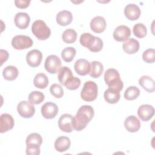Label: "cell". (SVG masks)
<instances>
[{"label":"cell","instance_id":"cell-1","mask_svg":"<svg viewBox=\"0 0 155 155\" xmlns=\"http://www.w3.org/2000/svg\"><path fill=\"white\" fill-rule=\"evenodd\" d=\"M94 112L93 108L90 105H82L77 111L73 118V127L76 131L84 130L87 124L93 118Z\"/></svg>","mask_w":155,"mask_h":155},{"label":"cell","instance_id":"cell-2","mask_svg":"<svg viewBox=\"0 0 155 155\" xmlns=\"http://www.w3.org/2000/svg\"><path fill=\"white\" fill-rule=\"evenodd\" d=\"M79 42L82 46L87 47L92 52H99L103 48L102 40L89 33H84L81 35Z\"/></svg>","mask_w":155,"mask_h":155},{"label":"cell","instance_id":"cell-3","mask_svg":"<svg viewBox=\"0 0 155 155\" xmlns=\"http://www.w3.org/2000/svg\"><path fill=\"white\" fill-rule=\"evenodd\" d=\"M104 80L110 88L120 91L122 90L124 84L120 78V74L114 68H109L104 73Z\"/></svg>","mask_w":155,"mask_h":155},{"label":"cell","instance_id":"cell-4","mask_svg":"<svg viewBox=\"0 0 155 155\" xmlns=\"http://www.w3.org/2000/svg\"><path fill=\"white\" fill-rule=\"evenodd\" d=\"M27 155H38L40 154V146L42 143V136L36 133L29 134L25 140Z\"/></svg>","mask_w":155,"mask_h":155},{"label":"cell","instance_id":"cell-5","mask_svg":"<svg viewBox=\"0 0 155 155\" xmlns=\"http://www.w3.org/2000/svg\"><path fill=\"white\" fill-rule=\"evenodd\" d=\"M31 31L33 35L41 41L48 39L51 35L50 28L42 20L35 21L31 25Z\"/></svg>","mask_w":155,"mask_h":155},{"label":"cell","instance_id":"cell-6","mask_svg":"<svg viewBox=\"0 0 155 155\" xmlns=\"http://www.w3.org/2000/svg\"><path fill=\"white\" fill-rule=\"evenodd\" d=\"M97 92V84L93 81H87L84 84L81 92V97L85 101L91 102L96 99Z\"/></svg>","mask_w":155,"mask_h":155},{"label":"cell","instance_id":"cell-7","mask_svg":"<svg viewBox=\"0 0 155 155\" xmlns=\"http://www.w3.org/2000/svg\"><path fill=\"white\" fill-rule=\"evenodd\" d=\"M33 42L31 38L25 35H16L12 40V45L16 50H23L31 47Z\"/></svg>","mask_w":155,"mask_h":155},{"label":"cell","instance_id":"cell-8","mask_svg":"<svg viewBox=\"0 0 155 155\" xmlns=\"http://www.w3.org/2000/svg\"><path fill=\"white\" fill-rule=\"evenodd\" d=\"M17 110L21 117L30 118L35 113V107L31 102L27 101H22L18 104Z\"/></svg>","mask_w":155,"mask_h":155},{"label":"cell","instance_id":"cell-9","mask_svg":"<svg viewBox=\"0 0 155 155\" xmlns=\"http://www.w3.org/2000/svg\"><path fill=\"white\" fill-rule=\"evenodd\" d=\"M61 61L56 55L51 54L47 57L44 67L45 70L51 74H54L58 71L61 66Z\"/></svg>","mask_w":155,"mask_h":155},{"label":"cell","instance_id":"cell-10","mask_svg":"<svg viewBox=\"0 0 155 155\" xmlns=\"http://www.w3.org/2000/svg\"><path fill=\"white\" fill-rule=\"evenodd\" d=\"M73 116L70 114H64L59 119L58 126L61 130L66 133H71L73 130Z\"/></svg>","mask_w":155,"mask_h":155},{"label":"cell","instance_id":"cell-11","mask_svg":"<svg viewBox=\"0 0 155 155\" xmlns=\"http://www.w3.org/2000/svg\"><path fill=\"white\" fill-rule=\"evenodd\" d=\"M58 107L55 103L48 102L41 107V113L43 117L47 119L54 118L58 113Z\"/></svg>","mask_w":155,"mask_h":155},{"label":"cell","instance_id":"cell-12","mask_svg":"<svg viewBox=\"0 0 155 155\" xmlns=\"http://www.w3.org/2000/svg\"><path fill=\"white\" fill-rule=\"evenodd\" d=\"M131 35L130 28L126 25H121L117 27L113 31V38L118 42L125 41Z\"/></svg>","mask_w":155,"mask_h":155},{"label":"cell","instance_id":"cell-13","mask_svg":"<svg viewBox=\"0 0 155 155\" xmlns=\"http://www.w3.org/2000/svg\"><path fill=\"white\" fill-rule=\"evenodd\" d=\"M42 54L41 51L35 49L30 51L26 56V60L28 65L31 67H38L42 61Z\"/></svg>","mask_w":155,"mask_h":155},{"label":"cell","instance_id":"cell-14","mask_svg":"<svg viewBox=\"0 0 155 155\" xmlns=\"http://www.w3.org/2000/svg\"><path fill=\"white\" fill-rule=\"evenodd\" d=\"M154 114V107L149 104L140 105L137 110V115L143 121H148Z\"/></svg>","mask_w":155,"mask_h":155},{"label":"cell","instance_id":"cell-15","mask_svg":"<svg viewBox=\"0 0 155 155\" xmlns=\"http://www.w3.org/2000/svg\"><path fill=\"white\" fill-rule=\"evenodd\" d=\"M140 9L134 4H129L125 7L124 15L130 21L137 20L140 17Z\"/></svg>","mask_w":155,"mask_h":155},{"label":"cell","instance_id":"cell-16","mask_svg":"<svg viewBox=\"0 0 155 155\" xmlns=\"http://www.w3.org/2000/svg\"><path fill=\"white\" fill-rule=\"evenodd\" d=\"M0 124V132L3 133L12 130L13 128L15 122L13 117L10 114L4 113L1 115Z\"/></svg>","mask_w":155,"mask_h":155},{"label":"cell","instance_id":"cell-17","mask_svg":"<svg viewBox=\"0 0 155 155\" xmlns=\"http://www.w3.org/2000/svg\"><path fill=\"white\" fill-rule=\"evenodd\" d=\"M74 68L78 74L85 76L90 73V63L87 59H79L75 62Z\"/></svg>","mask_w":155,"mask_h":155},{"label":"cell","instance_id":"cell-18","mask_svg":"<svg viewBox=\"0 0 155 155\" xmlns=\"http://www.w3.org/2000/svg\"><path fill=\"white\" fill-rule=\"evenodd\" d=\"M124 126L128 131L135 133L140 128V122L135 116H129L124 121Z\"/></svg>","mask_w":155,"mask_h":155},{"label":"cell","instance_id":"cell-19","mask_svg":"<svg viewBox=\"0 0 155 155\" xmlns=\"http://www.w3.org/2000/svg\"><path fill=\"white\" fill-rule=\"evenodd\" d=\"M106 21L104 18L97 16L93 18L90 22V28L95 33H101L106 28Z\"/></svg>","mask_w":155,"mask_h":155},{"label":"cell","instance_id":"cell-20","mask_svg":"<svg viewBox=\"0 0 155 155\" xmlns=\"http://www.w3.org/2000/svg\"><path fill=\"white\" fill-rule=\"evenodd\" d=\"M14 21L18 28L25 29L28 27L30 22V17L27 13L19 12L16 14Z\"/></svg>","mask_w":155,"mask_h":155},{"label":"cell","instance_id":"cell-21","mask_svg":"<svg viewBox=\"0 0 155 155\" xmlns=\"http://www.w3.org/2000/svg\"><path fill=\"white\" fill-rule=\"evenodd\" d=\"M139 42L134 38H129L122 45L124 51L129 54L136 53L139 49Z\"/></svg>","mask_w":155,"mask_h":155},{"label":"cell","instance_id":"cell-22","mask_svg":"<svg viewBox=\"0 0 155 155\" xmlns=\"http://www.w3.org/2000/svg\"><path fill=\"white\" fill-rule=\"evenodd\" d=\"M73 21V15L68 10L59 12L56 15L57 23L62 26L69 25Z\"/></svg>","mask_w":155,"mask_h":155},{"label":"cell","instance_id":"cell-23","mask_svg":"<svg viewBox=\"0 0 155 155\" xmlns=\"http://www.w3.org/2000/svg\"><path fill=\"white\" fill-rule=\"evenodd\" d=\"M70 140L68 137L60 136L54 142V148L59 152H64L70 147Z\"/></svg>","mask_w":155,"mask_h":155},{"label":"cell","instance_id":"cell-24","mask_svg":"<svg viewBox=\"0 0 155 155\" xmlns=\"http://www.w3.org/2000/svg\"><path fill=\"white\" fill-rule=\"evenodd\" d=\"M139 85L147 92L153 93L155 90L154 80L148 76H142L139 80Z\"/></svg>","mask_w":155,"mask_h":155},{"label":"cell","instance_id":"cell-25","mask_svg":"<svg viewBox=\"0 0 155 155\" xmlns=\"http://www.w3.org/2000/svg\"><path fill=\"white\" fill-rule=\"evenodd\" d=\"M104 97L107 102L114 104H116L119 101L120 94L119 91L108 88L105 91Z\"/></svg>","mask_w":155,"mask_h":155},{"label":"cell","instance_id":"cell-26","mask_svg":"<svg viewBox=\"0 0 155 155\" xmlns=\"http://www.w3.org/2000/svg\"><path fill=\"white\" fill-rule=\"evenodd\" d=\"M58 72V79L62 85H65L67 81L73 76L71 70L67 67H61Z\"/></svg>","mask_w":155,"mask_h":155},{"label":"cell","instance_id":"cell-27","mask_svg":"<svg viewBox=\"0 0 155 155\" xmlns=\"http://www.w3.org/2000/svg\"><path fill=\"white\" fill-rule=\"evenodd\" d=\"M104 71V67L102 63L99 61H94L90 63V70L89 74L93 78H99Z\"/></svg>","mask_w":155,"mask_h":155},{"label":"cell","instance_id":"cell-28","mask_svg":"<svg viewBox=\"0 0 155 155\" xmlns=\"http://www.w3.org/2000/svg\"><path fill=\"white\" fill-rule=\"evenodd\" d=\"M19 74L18 68L13 65H8L4 68L2 75L5 79L7 81H13L16 79Z\"/></svg>","mask_w":155,"mask_h":155},{"label":"cell","instance_id":"cell-29","mask_svg":"<svg viewBox=\"0 0 155 155\" xmlns=\"http://www.w3.org/2000/svg\"><path fill=\"white\" fill-rule=\"evenodd\" d=\"M33 83L36 87L44 89L45 88L48 84V79L44 73H38L34 78Z\"/></svg>","mask_w":155,"mask_h":155},{"label":"cell","instance_id":"cell-30","mask_svg":"<svg viewBox=\"0 0 155 155\" xmlns=\"http://www.w3.org/2000/svg\"><path fill=\"white\" fill-rule=\"evenodd\" d=\"M62 39L63 41L67 44L74 43L77 39V33L75 30L71 28L65 30L62 35Z\"/></svg>","mask_w":155,"mask_h":155},{"label":"cell","instance_id":"cell-31","mask_svg":"<svg viewBox=\"0 0 155 155\" xmlns=\"http://www.w3.org/2000/svg\"><path fill=\"white\" fill-rule=\"evenodd\" d=\"M140 94L139 89L135 86L128 87L124 93V97L126 100L133 101L137 98Z\"/></svg>","mask_w":155,"mask_h":155},{"label":"cell","instance_id":"cell-32","mask_svg":"<svg viewBox=\"0 0 155 155\" xmlns=\"http://www.w3.org/2000/svg\"><path fill=\"white\" fill-rule=\"evenodd\" d=\"M76 49L72 47L65 48L61 52V56L63 60L66 62H70L73 61L76 55Z\"/></svg>","mask_w":155,"mask_h":155},{"label":"cell","instance_id":"cell-33","mask_svg":"<svg viewBox=\"0 0 155 155\" xmlns=\"http://www.w3.org/2000/svg\"><path fill=\"white\" fill-rule=\"evenodd\" d=\"M28 99L29 102L33 104H39L43 102L45 96L41 91H33L29 94Z\"/></svg>","mask_w":155,"mask_h":155},{"label":"cell","instance_id":"cell-34","mask_svg":"<svg viewBox=\"0 0 155 155\" xmlns=\"http://www.w3.org/2000/svg\"><path fill=\"white\" fill-rule=\"evenodd\" d=\"M133 31L134 36L139 38H144L147 33V27L142 23H137L135 24L133 27Z\"/></svg>","mask_w":155,"mask_h":155},{"label":"cell","instance_id":"cell-35","mask_svg":"<svg viewBox=\"0 0 155 155\" xmlns=\"http://www.w3.org/2000/svg\"><path fill=\"white\" fill-rule=\"evenodd\" d=\"M142 59L147 63H153L155 61V50L149 48L145 50L142 54Z\"/></svg>","mask_w":155,"mask_h":155},{"label":"cell","instance_id":"cell-36","mask_svg":"<svg viewBox=\"0 0 155 155\" xmlns=\"http://www.w3.org/2000/svg\"><path fill=\"white\" fill-rule=\"evenodd\" d=\"M81 85V80L73 76L70 79H68L65 84V86L68 90H74L79 87Z\"/></svg>","mask_w":155,"mask_h":155},{"label":"cell","instance_id":"cell-37","mask_svg":"<svg viewBox=\"0 0 155 155\" xmlns=\"http://www.w3.org/2000/svg\"><path fill=\"white\" fill-rule=\"evenodd\" d=\"M50 91L51 94L56 98H61L64 95V90L62 87L58 84H52L50 86Z\"/></svg>","mask_w":155,"mask_h":155},{"label":"cell","instance_id":"cell-38","mask_svg":"<svg viewBox=\"0 0 155 155\" xmlns=\"http://www.w3.org/2000/svg\"><path fill=\"white\" fill-rule=\"evenodd\" d=\"M15 4L16 7L19 8H25L28 7L30 4V0H16Z\"/></svg>","mask_w":155,"mask_h":155},{"label":"cell","instance_id":"cell-39","mask_svg":"<svg viewBox=\"0 0 155 155\" xmlns=\"http://www.w3.org/2000/svg\"><path fill=\"white\" fill-rule=\"evenodd\" d=\"M8 58V53L4 50H1V65L3 64Z\"/></svg>","mask_w":155,"mask_h":155}]
</instances>
